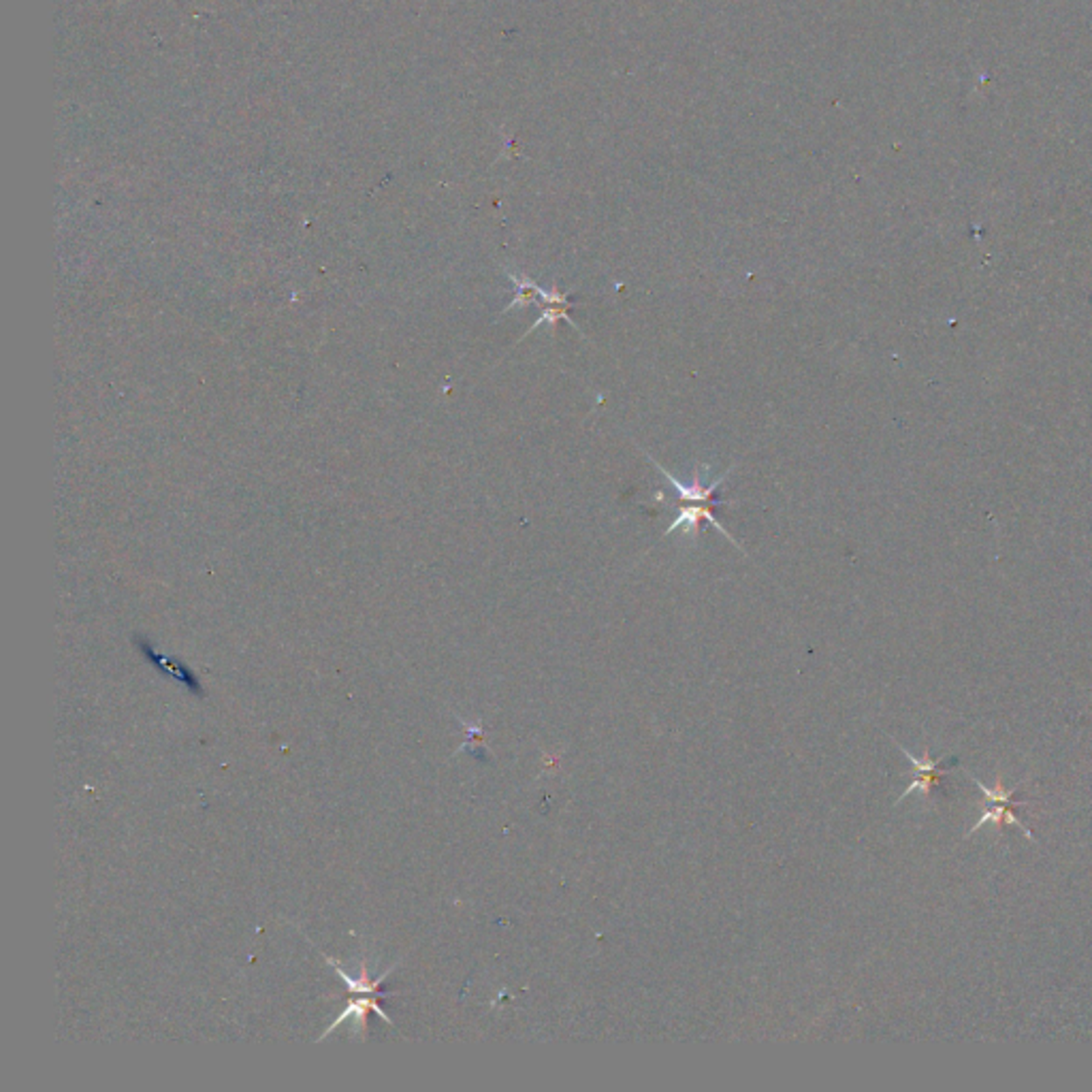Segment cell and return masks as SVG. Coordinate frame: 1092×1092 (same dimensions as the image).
<instances>
[{
    "mask_svg": "<svg viewBox=\"0 0 1092 1092\" xmlns=\"http://www.w3.org/2000/svg\"><path fill=\"white\" fill-rule=\"evenodd\" d=\"M964 772H967V777L971 778L973 783H976L979 790H982L983 798H986V800H983V802H986V809H983L982 820H977L976 824H973V828L967 832V836H964V839H969V836H971L973 832H977L979 828L986 826V824L994 826L998 832H1001L1005 826L1013 824V826L1020 828V830H1025V835H1026L1028 841H1035V836H1032V832L1028 830V826L1020 820V817L1016 815L1018 807H1025L1026 805V802H1016V800H1013V796H1016V792L1020 790V786H1013V787H1010V790H1007V787L1003 786L1001 772H998L994 787H988L986 783L979 781V778L973 775V772H969V771H964Z\"/></svg>",
    "mask_w": 1092,
    "mask_h": 1092,
    "instance_id": "obj_1",
    "label": "cell"
},
{
    "mask_svg": "<svg viewBox=\"0 0 1092 1092\" xmlns=\"http://www.w3.org/2000/svg\"><path fill=\"white\" fill-rule=\"evenodd\" d=\"M896 747H898L900 751H903V756L907 757L911 764H913V771H915L913 783H911L909 787H905L903 796L898 798V802H903L905 796L913 794V792H919V794H922V796L930 798V794H933V792L937 790L939 786H941V778L948 775L949 768H943V760H933V757H930V753H928V747H926V751H924L922 757H915L913 753L909 751V749H905L903 745H898V743H896ZM898 802H896V805H898Z\"/></svg>",
    "mask_w": 1092,
    "mask_h": 1092,
    "instance_id": "obj_2",
    "label": "cell"
},
{
    "mask_svg": "<svg viewBox=\"0 0 1092 1092\" xmlns=\"http://www.w3.org/2000/svg\"><path fill=\"white\" fill-rule=\"evenodd\" d=\"M646 457H649V461L655 465V469H659V472H662L664 476L668 478V483L673 484L674 491L679 493L680 502H685V504H707V506H715V508L722 506V504H723V502H719V499H713V496H715V491H717V489H719V484H722L723 480L729 476V472H732V469H734V465L728 469L726 474H722V476L715 478L711 484H702V480H700V469L695 468L694 469L692 484H685V483H680L679 478H674L673 474L668 472V469L662 468V465L655 461V459L651 457V454H646Z\"/></svg>",
    "mask_w": 1092,
    "mask_h": 1092,
    "instance_id": "obj_3",
    "label": "cell"
},
{
    "mask_svg": "<svg viewBox=\"0 0 1092 1092\" xmlns=\"http://www.w3.org/2000/svg\"><path fill=\"white\" fill-rule=\"evenodd\" d=\"M713 508L715 506H707V504H687V506L680 508L679 514H677V518H674V521L670 523V527L664 533H666V536H670V533H673V532H683L685 538H698L700 523L708 521V523H711V525L717 527V530L722 532L723 536H726L728 540L732 542V545H736L738 548H743L736 540H734L732 536H729V532L726 530V527H723L722 523H719L717 518L713 517V512H711Z\"/></svg>",
    "mask_w": 1092,
    "mask_h": 1092,
    "instance_id": "obj_4",
    "label": "cell"
},
{
    "mask_svg": "<svg viewBox=\"0 0 1092 1092\" xmlns=\"http://www.w3.org/2000/svg\"><path fill=\"white\" fill-rule=\"evenodd\" d=\"M378 998H382V997L367 998V997H363V994H359V998H350V1001H348V1007H346V1010L342 1011L340 1016H337V1020L333 1022V1025H331L329 1028H327L325 1032H322L321 1039H325V1037L329 1035V1032L335 1031V1028L340 1026L342 1022H344V1020H348V1018H355L356 1022H361V1026H363V1031H365V1026H367V1013H370V1011L378 1013V1016L382 1018V1020L386 1022V1025H393V1020H391V1018L386 1016V1013H384V1010H382V1007H380Z\"/></svg>",
    "mask_w": 1092,
    "mask_h": 1092,
    "instance_id": "obj_5",
    "label": "cell"
},
{
    "mask_svg": "<svg viewBox=\"0 0 1092 1092\" xmlns=\"http://www.w3.org/2000/svg\"><path fill=\"white\" fill-rule=\"evenodd\" d=\"M141 646H144V653H145V655H148V659H150V662H151V664H154V666H156V668H159V670H160V673H165V674H169V677H171V679H175V680H180V683H182V685H186V687H188V689H193V692H194V694H201V685H199V679H197V677H194V673H193V670H190V668H188V666H186V664H182V662H178V659H173V658H165V655H159V653H154V651H151V649H150V646H148V645H141Z\"/></svg>",
    "mask_w": 1092,
    "mask_h": 1092,
    "instance_id": "obj_6",
    "label": "cell"
},
{
    "mask_svg": "<svg viewBox=\"0 0 1092 1092\" xmlns=\"http://www.w3.org/2000/svg\"><path fill=\"white\" fill-rule=\"evenodd\" d=\"M508 278H511V280H512L514 288H517V292H514V299L511 301V306H508L504 312H511L512 307H518V306L527 307V306H532V303L540 301V299H538V284L533 282L532 278L527 276V273H521V276H514V273H508Z\"/></svg>",
    "mask_w": 1092,
    "mask_h": 1092,
    "instance_id": "obj_7",
    "label": "cell"
},
{
    "mask_svg": "<svg viewBox=\"0 0 1092 1092\" xmlns=\"http://www.w3.org/2000/svg\"><path fill=\"white\" fill-rule=\"evenodd\" d=\"M570 306H572V303H561V306H548V307H545V310H542V316H538V321L532 325L530 333H533V329H538V327H542V325H546L548 329H555V325L560 321H566V322H570L572 327H576L574 322H572V318L567 316V310H570ZM576 329H579V327H576Z\"/></svg>",
    "mask_w": 1092,
    "mask_h": 1092,
    "instance_id": "obj_8",
    "label": "cell"
}]
</instances>
